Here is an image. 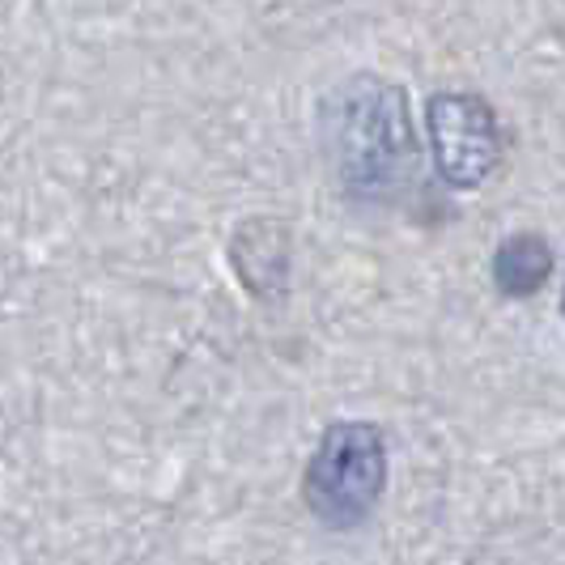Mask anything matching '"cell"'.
I'll return each instance as SVG.
<instances>
[{"instance_id": "obj_1", "label": "cell", "mask_w": 565, "mask_h": 565, "mask_svg": "<svg viewBox=\"0 0 565 565\" xmlns=\"http://www.w3.org/2000/svg\"><path fill=\"white\" fill-rule=\"evenodd\" d=\"M323 149L337 170L340 192L353 204L396 200L417 167L404 85L383 82L374 73L340 82L323 98Z\"/></svg>"}, {"instance_id": "obj_2", "label": "cell", "mask_w": 565, "mask_h": 565, "mask_svg": "<svg viewBox=\"0 0 565 565\" xmlns=\"http://www.w3.org/2000/svg\"><path fill=\"white\" fill-rule=\"evenodd\" d=\"M387 493V438L370 422L328 425L302 468V507L323 532H358Z\"/></svg>"}, {"instance_id": "obj_3", "label": "cell", "mask_w": 565, "mask_h": 565, "mask_svg": "<svg viewBox=\"0 0 565 565\" xmlns=\"http://www.w3.org/2000/svg\"><path fill=\"white\" fill-rule=\"evenodd\" d=\"M425 128L438 179L459 192L481 188L502 162V119L481 94H434L425 107Z\"/></svg>"}, {"instance_id": "obj_4", "label": "cell", "mask_w": 565, "mask_h": 565, "mask_svg": "<svg viewBox=\"0 0 565 565\" xmlns=\"http://www.w3.org/2000/svg\"><path fill=\"white\" fill-rule=\"evenodd\" d=\"M553 277V247L540 234H510L493 252V285L502 298H532Z\"/></svg>"}, {"instance_id": "obj_5", "label": "cell", "mask_w": 565, "mask_h": 565, "mask_svg": "<svg viewBox=\"0 0 565 565\" xmlns=\"http://www.w3.org/2000/svg\"><path fill=\"white\" fill-rule=\"evenodd\" d=\"M247 230L255 234L259 252H252V255L234 252V264H238L243 285L264 298V277L273 273L277 285L285 289V281H289V238H285V226H277V222H247Z\"/></svg>"}, {"instance_id": "obj_6", "label": "cell", "mask_w": 565, "mask_h": 565, "mask_svg": "<svg viewBox=\"0 0 565 565\" xmlns=\"http://www.w3.org/2000/svg\"><path fill=\"white\" fill-rule=\"evenodd\" d=\"M562 315H565V298H562Z\"/></svg>"}]
</instances>
